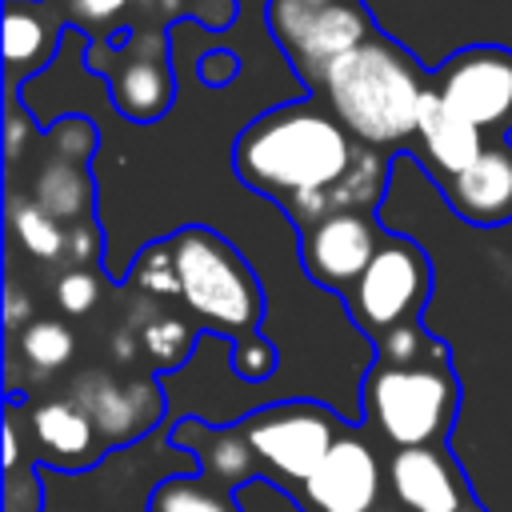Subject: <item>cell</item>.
<instances>
[{
  "mask_svg": "<svg viewBox=\"0 0 512 512\" xmlns=\"http://www.w3.org/2000/svg\"><path fill=\"white\" fill-rule=\"evenodd\" d=\"M232 168L300 232L340 208H376L392 152L364 144L320 96H308L248 120L232 144Z\"/></svg>",
  "mask_w": 512,
  "mask_h": 512,
  "instance_id": "cell-1",
  "label": "cell"
},
{
  "mask_svg": "<svg viewBox=\"0 0 512 512\" xmlns=\"http://www.w3.org/2000/svg\"><path fill=\"white\" fill-rule=\"evenodd\" d=\"M376 356L360 380V424L388 448L448 444L460 416L452 348L420 324L372 340Z\"/></svg>",
  "mask_w": 512,
  "mask_h": 512,
  "instance_id": "cell-2",
  "label": "cell"
},
{
  "mask_svg": "<svg viewBox=\"0 0 512 512\" xmlns=\"http://www.w3.org/2000/svg\"><path fill=\"white\" fill-rule=\"evenodd\" d=\"M428 88L432 72H424L420 60L392 36L372 32L340 60H332L308 96H320L364 144L396 152L412 148Z\"/></svg>",
  "mask_w": 512,
  "mask_h": 512,
  "instance_id": "cell-3",
  "label": "cell"
},
{
  "mask_svg": "<svg viewBox=\"0 0 512 512\" xmlns=\"http://www.w3.org/2000/svg\"><path fill=\"white\" fill-rule=\"evenodd\" d=\"M172 256V304H180L204 332L240 340L260 332L264 288L232 240L204 224H188L168 236Z\"/></svg>",
  "mask_w": 512,
  "mask_h": 512,
  "instance_id": "cell-4",
  "label": "cell"
},
{
  "mask_svg": "<svg viewBox=\"0 0 512 512\" xmlns=\"http://www.w3.org/2000/svg\"><path fill=\"white\" fill-rule=\"evenodd\" d=\"M240 428L260 464V480L292 496L340 440L348 420L320 400H276L248 412Z\"/></svg>",
  "mask_w": 512,
  "mask_h": 512,
  "instance_id": "cell-5",
  "label": "cell"
},
{
  "mask_svg": "<svg viewBox=\"0 0 512 512\" xmlns=\"http://www.w3.org/2000/svg\"><path fill=\"white\" fill-rule=\"evenodd\" d=\"M432 280H436L432 256L424 252V244H416L412 236L388 232L380 252L364 268V276L340 300H344L352 324L368 340H380L396 328L420 324V316L432 300Z\"/></svg>",
  "mask_w": 512,
  "mask_h": 512,
  "instance_id": "cell-6",
  "label": "cell"
},
{
  "mask_svg": "<svg viewBox=\"0 0 512 512\" xmlns=\"http://www.w3.org/2000/svg\"><path fill=\"white\" fill-rule=\"evenodd\" d=\"M292 500L304 512H396L388 448L364 424H348Z\"/></svg>",
  "mask_w": 512,
  "mask_h": 512,
  "instance_id": "cell-7",
  "label": "cell"
},
{
  "mask_svg": "<svg viewBox=\"0 0 512 512\" xmlns=\"http://www.w3.org/2000/svg\"><path fill=\"white\" fill-rule=\"evenodd\" d=\"M88 68L108 76L116 112L136 124L160 120L176 100L164 24H140L112 44H88Z\"/></svg>",
  "mask_w": 512,
  "mask_h": 512,
  "instance_id": "cell-8",
  "label": "cell"
},
{
  "mask_svg": "<svg viewBox=\"0 0 512 512\" xmlns=\"http://www.w3.org/2000/svg\"><path fill=\"white\" fill-rule=\"evenodd\" d=\"M268 28L292 72L312 92L332 60L376 32L360 0L348 4H308V0H268Z\"/></svg>",
  "mask_w": 512,
  "mask_h": 512,
  "instance_id": "cell-9",
  "label": "cell"
},
{
  "mask_svg": "<svg viewBox=\"0 0 512 512\" xmlns=\"http://www.w3.org/2000/svg\"><path fill=\"white\" fill-rule=\"evenodd\" d=\"M432 88L488 140L512 132V48L468 44L432 72Z\"/></svg>",
  "mask_w": 512,
  "mask_h": 512,
  "instance_id": "cell-10",
  "label": "cell"
},
{
  "mask_svg": "<svg viewBox=\"0 0 512 512\" xmlns=\"http://www.w3.org/2000/svg\"><path fill=\"white\" fill-rule=\"evenodd\" d=\"M64 388L92 412L108 448L136 444L164 416V392L152 368H84Z\"/></svg>",
  "mask_w": 512,
  "mask_h": 512,
  "instance_id": "cell-11",
  "label": "cell"
},
{
  "mask_svg": "<svg viewBox=\"0 0 512 512\" xmlns=\"http://www.w3.org/2000/svg\"><path fill=\"white\" fill-rule=\"evenodd\" d=\"M296 236H300V264L308 280L320 284L324 292L344 296L380 252L388 228L376 220V208H340L312 220Z\"/></svg>",
  "mask_w": 512,
  "mask_h": 512,
  "instance_id": "cell-12",
  "label": "cell"
},
{
  "mask_svg": "<svg viewBox=\"0 0 512 512\" xmlns=\"http://www.w3.org/2000/svg\"><path fill=\"white\" fill-rule=\"evenodd\" d=\"M20 408H24L28 448L40 464H52L64 472H88L112 452L108 440L100 436L92 412L68 388H44V392L20 400Z\"/></svg>",
  "mask_w": 512,
  "mask_h": 512,
  "instance_id": "cell-13",
  "label": "cell"
},
{
  "mask_svg": "<svg viewBox=\"0 0 512 512\" xmlns=\"http://www.w3.org/2000/svg\"><path fill=\"white\" fill-rule=\"evenodd\" d=\"M396 512H488L448 444L388 452Z\"/></svg>",
  "mask_w": 512,
  "mask_h": 512,
  "instance_id": "cell-14",
  "label": "cell"
},
{
  "mask_svg": "<svg viewBox=\"0 0 512 512\" xmlns=\"http://www.w3.org/2000/svg\"><path fill=\"white\" fill-rule=\"evenodd\" d=\"M440 196L472 228L512 224V144L508 136L488 140L460 176L440 184Z\"/></svg>",
  "mask_w": 512,
  "mask_h": 512,
  "instance_id": "cell-15",
  "label": "cell"
},
{
  "mask_svg": "<svg viewBox=\"0 0 512 512\" xmlns=\"http://www.w3.org/2000/svg\"><path fill=\"white\" fill-rule=\"evenodd\" d=\"M8 240L48 264V268H76V264H100V224H88V228H68L60 224L56 216H48L36 200H28L24 192H12L8 196Z\"/></svg>",
  "mask_w": 512,
  "mask_h": 512,
  "instance_id": "cell-16",
  "label": "cell"
},
{
  "mask_svg": "<svg viewBox=\"0 0 512 512\" xmlns=\"http://www.w3.org/2000/svg\"><path fill=\"white\" fill-rule=\"evenodd\" d=\"M484 144H488V136H484L472 120H464L436 88L424 92L412 152H416L420 168L436 180V188L448 184L452 176H460V172L480 156Z\"/></svg>",
  "mask_w": 512,
  "mask_h": 512,
  "instance_id": "cell-17",
  "label": "cell"
},
{
  "mask_svg": "<svg viewBox=\"0 0 512 512\" xmlns=\"http://www.w3.org/2000/svg\"><path fill=\"white\" fill-rule=\"evenodd\" d=\"M36 172L28 184V200H36L48 216H56L68 228H88L96 224V180L88 172V160L56 152L44 132H36Z\"/></svg>",
  "mask_w": 512,
  "mask_h": 512,
  "instance_id": "cell-18",
  "label": "cell"
},
{
  "mask_svg": "<svg viewBox=\"0 0 512 512\" xmlns=\"http://www.w3.org/2000/svg\"><path fill=\"white\" fill-rule=\"evenodd\" d=\"M64 28H80L88 44H112L140 24H172L184 12L196 16L200 0H44Z\"/></svg>",
  "mask_w": 512,
  "mask_h": 512,
  "instance_id": "cell-19",
  "label": "cell"
},
{
  "mask_svg": "<svg viewBox=\"0 0 512 512\" xmlns=\"http://www.w3.org/2000/svg\"><path fill=\"white\" fill-rule=\"evenodd\" d=\"M172 444L196 456V472H204L208 480H216L232 492L260 480V464H256L240 424L220 428V424H208V420H180L172 428Z\"/></svg>",
  "mask_w": 512,
  "mask_h": 512,
  "instance_id": "cell-20",
  "label": "cell"
},
{
  "mask_svg": "<svg viewBox=\"0 0 512 512\" xmlns=\"http://www.w3.org/2000/svg\"><path fill=\"white\" fill-rule=\"evenodd\" d=\"M60 16L44 0H4V64H8V96L32 72H40L60 40Z\"/></svg>",
  "mask_w": 512,
  "mask_h": 512,
  "instance_id": "cell-21",
  "label": "cell"
},
{
  "mask_svg": "<svg viewBox=\"0 0 512 512\" xmlns=\"http://www.w3.org/2000/svg\"><path fill=\"white\" fill-rule=\"evenodd\" d=\"M132 296L140 300V312H136V324H128V328L136 332L144 368H152V372L180 368L192 356V344L204 328L180 304H160V300H148L140 292H132Z\"/></svg>",
  "mask_w": 512,
  "mask_h": 512,
  "instance_id": "cell-22",
  "label": "cell"
},
{
  "mask_svg": "<svg viewBox=\"0 0 512 512\" xmlns=\"http://www.w3.org/2000/svg\"><path fill=\"white\" fill-rule=\"evenodd\" d=\"M72 356H76V332L68 320L56 316H36L8 336V376L24 368L28 384L40 388H52V380L72 364Z\"/></svg>",
  "mask_w": 512,
  "mask_h": 512,
  "instance_id": "cell-23",
  "label": "cell"
},
{
  "mask_svg": "<svg viewBox=\"0 0 512 512\" xmlns=\"http://www.w3.org/2000/svg\"><path fill=\"white\" fill-rule=\"evenodd\" d=\"M148 512H244L240 496L204 472H180L152 488Z\"/></svg>",
  "mask_w": 512,
  "mask_h": 512,
  "instance_id": "cell-24",
  "label": "cell"
},
{
  "mask_svg": "<svg viewBox=\"0 0 512 512\" xmlns=\"http://www.w3.org/2000/svg\"><path fill=\"white\" fill-rule=\"evenodd\" d=\"M56 304L64 308V316H88L104 304L108 296V280L100 276V268L92 264H76V268H64L56 276V288H52Z\"/></svg>",
  "mask_w": 512,
  "mask_h": 512,
  "instance_id": "cell-25",
  "label": "cell"
},
{
  "mask_svg": "<svg viewBox=\"0 0 512 512\" xmlns=\"http://www.w3.org/2000/svg\"><path fill=\"white\" fill-rule=\"evenodd\" d=\"M4 512H44L40 460H24L16 468H4Z\"/></svg>",
  "mask_w": 512,
  "mask_h": 512,
  "instance_id": "cell-26",
  "label": "cell"
},
{
  "mask_svg": "<svg viewBox=\"0 0 512 512\" xmlns=\"http://www.w3.org/2000/svg\"><path fill=\"white\" fill-rule=\"evenodd\" d=\"M228 364H232V372H236L240 380L256 384V380H268V376L276 372V348H272V344H268L260 332H252V336L232 340Z\"/></svg>",
  "mask_w": 512,
  "mask_h": 512,
  "instance_id": "cell-27",
  "label": "cell"
},
{
  "mask_svg": "<svg viewBox=\"0 0 512 512\" xmlns=\"http://www.w3.org/2000/svg\"><path fill=\"white\" fill-rule=\"evenodd\" d=\"M236 72H240V60H236L232 52H208V56L200 60V80L212 84V88L228 84Z\"/></svg>",
  "mask_w": 512,
  "mask_h": 512,
  "instance_id": "cell-28",
  "label": "cell"
},
{
  "mask_svg": "<svg viewBox=\"0 0 512 512\" xmlns=\"http://www.w3.org/2000/svg\"><path fill=\"white\" fill-rule=\"evenodd\" d=\"M308 4H348V0H308Z\"/></svg>",
  "mask_w": 512,
  "mask_h": 512,
  "instance_id": "cell-29",
  "label": "cell"
}]
</instances>
